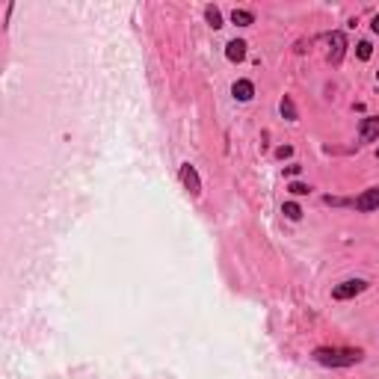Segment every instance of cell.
<instances>
[{
    "label": "cell",
    "mask_w": 379,
    "mask_h": 379,
    "mask_svg": "<svg viewBox=\"0 0 379 379\" xmlns=\"http://www.w3.org/2000/svg\"><path fill=\"white\" fill-rule=\"evenodd\" d=\"M311 359L323 364V368H352V364L364 362V350L359 347H317L311 352Z\"/></svg>",
    "instance_id": "1"
},
{
    "label": "cell",
    "mask_w": 379,
    "mask_h": 379,
    "mask_svg": "<svg viewBox=\"0 0 379 379\" xmlns=\"http://www.w3.org/2000/svg\"><path fill=\"white\" fill-rule=\"evenodd\" d=\"M368 287H371V282H364V279H347V282H341V285L332 287V299L347 302V299H352V296L364 294Z\"/></svg>",
    "instance_id": "2"
},
{
    "label": "cell",
    "mask_w": 379,
    "mask_h": 379,
    "mask_svg": "<svg viewBox=\"0 0 379 379\" xmlns=\"http://www.w3.org/2000/svg\"><path fill=\"white\" fill-rule=\"evenodd\" d=\"M178 178L184 184V190H190V196H201V178H199V172L193 163H181V169H178Z\"/></svg>",
    "instance_id": "3"
},
{
    "label": "cell",
    "mask_w": 379,
    "mask_h": 379,
    "mask_svg": "<svg viewBox=\"0 0 379 379\" xmlns=\"http://www.w3.org/2000/svg\"><path fill=\"white\" fill-rule=\"evenodd\" d=\"M326 42H329V59L332 66H341V62H344V50H347V36L341 33V30H335V33H329L326 36Z\"/></svg>",
    "instance_id": "4"
},
{
    "label": "cell",
    "mask_w": 379,
    "mask_h": 379,
    "mask_svg": "<svg viewBox=\"0 0 379 379\" xmlns=\"http://www.w3.org/2000/svg\"><path fill=\"white\" fill-rule=\"evenodd\" d=\"M352 208H356L359 213H371L379 208V187H368L362 196L352 199Z\"/></svg>",
    "instance_id": "5"
},
{
    "label": "cell",
    "mask_w": 379,
    "mask_h": 379,
    "mask_svg": "<svg viewBox=\"0 0 379 379\" xmlns=\"http://www.w3.org/2000/svg\"><path fill=\"white\" fill-rule=\"evenodd\" d=\"M379 140V116H364L359 122V143H373Z\"/></svg>",
    "instance_id": "6"
},
{
    "label": "cell",
    "mask_w": 379,
    "mask_h": 379,
    "mask_svg": "<svg viewBox=\"0 0 379 379\" xmlns=\"http://www.w3.org/2000/svg\"><path fill=\"white\" fill-rule=\"evenodd\" d=\"M246 42L243 39H231L229 45H225V57H229L231 62H243L246 59Z\"/></svg>",
    "instance_id": "7"
},
{
    "label": "cell",
    "mask_w": 379,
    "mask_h": 379,
    "mask_svg": "<svg viewBox=\"0 0 379 379\" xmlns=\"http://www.w3.org/2000/svg\"><path fill=\"white\" fill-rule=\"evenodd\" d=\"M231 95L246 104V101H252V95H255V83H252V80H237V83L231 86Z\"/></svg>",
    "instance_id": "8"
},
{
    "label": "cell",
    "mask_w": 379,
    "mask_h": 379,
    "mask_svg": "<svg viewBox=\"0 0 379 379\" xmlns=\"http://www.w3.org/2000/svg\"><path fill=\"white\" fill-rule=\"evenodd\" d=\"M231 21L237 24V27H252V24H255V12H249V9H234V12H231Z\"/></svg>",
    "instance_id": "9"
},
{
    "label": "cell",
    "mask_w": 379,
    "mask_h": 379,
    "mask_svg": "<svg viewBox=\"0 0 379 379\" xmlns=\"http://www.w3.org/2000/svg\"><path fill=\"white\" fill-rule=\"evenodd\" d=\"M205 21L210 24L213 30H220V27H222V12H220L217 6H205Z\"/></svg>",
    "instance_id": "10"
},
{
    "label": "cell",
    "mask_w": 379,
    "mask_h": 379,
    "mask_svg": "<svg viewBox=\"0 0 379 379\" xmlns=\"http://www.w3.org/2000/svg\"><path fill=\"white\" fill-rule=\"evenodd\" d=\"M279 110H282V116H285L287 122H296V107H294V101H290L287 95L282 98V104H279Z\"/></svg>",
    "instance_id": "11"
},
{
    "label": "cell",
    "mask_w": 379,
    "mask_h": 379,
    "mask_svg": "<svg viewBox=\"0 0 379 379\" xmlns=\"http://www.w3.org/2000/svg\"><path fill=\"white\" fill-rule=\"evenodd\" d=\"M282 213L287 220H294V222H299L302 220V208L296 205V201H285V208H282Z\"/></svg>",
    "instance_id": "12"
},
{
    "label": "cell",
    "mask_w": 379,
    "mask_h": 379,
    "mask_svg": "<svg viewBox=\"0 0 379 379\" xmlns=\"http://www.w3.org/2000/svg\"><path fill=\"white\" fill-rule=\"evenodd\" d=\"M356 57H359L362 62H368V59L373 57V45H371V42H359V45H356Z\"/></svg>",
    "instance_id": "13"
},
{
    "label": "cell",
    "mask_w": 379,
    "mask_h": 379,
    "mask_svg": "<svg viewBox=\"0 0 379 379\" xmlns=\"http://www.w3.org/2000/svg\"><path fill=\"white\" fill-rule=\"evenodd\" d=\"M287 190H290V193H294V196H308V193H311V187H308V184H299V181H294V184H290Z\"/></svg>",
    "instance_id": "14"
},
{
    "label": "cell",
    "mask_w": 379,
    "mask_h": 379,
    "mask_svg": "<svg viewBox=\"0 0 379 379\" xmlns=\"http://www.w3.org/2000/svg\"><path fill=\"white\" fill-rule=\"evenodd\" d=\"M290 155H294V148H290V145H282L279 151H276V157H282V160H285V157H290Z\"/></svg>",
    "instance_id": "15"
},
{
    "label": "cell",
    "mask_w": 379,
    "mask_h": 379,
    "mask_svg": "<svg viewBox=\"0 0 379 379\" xmlns=\"http://www.w3.org/2000/svg\"><path fill=\"white\" fill-rule=\"evenodd\" d=\"M371 30H373V33H379V15L371 21Z\"/></svg>",
    "instance_id": "16"
}]
</instances>
